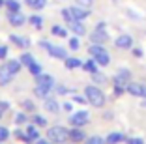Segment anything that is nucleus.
Here are the masks:
<instances>
[{"instance_id": "nucleus-1", "label": "nucleus", "mask_w": 146, "mask_h": 144, "mask_svg": "<svg viewBox=\"0 0 146 144\" xmlns=\"http://www.w3.org/2000/svg\"><path fill=\"white\" fill-rule=\"evenodd\" d=\"M84 96H86V99H88V103H90L92 107H96V109H101V107L105 105V94L94 84H88L84 88Z\"/></svg>"}, {"instance_id": "nucleus-2", "label": "nucleus", "mask_w": 146, "mask_h": 144, "mask_svg": "<svg viewBox=\"0 0 146 144\" xmlns=\"http://www.w3.org/2000/svg\"><path fill=\"white\" fill-rule=\"evenodd\" d=\"M47 139L52 140L54 144H66V140H69V129L62 125H52L47 131Z\"/></svg>"}, {"instance_id": "nucleus-3", "label": "nucleus", "mask_w": 146, "mask_h": 144, "mask_svg": "<svg viewBox=\"0 0 146 144\" xmlns=\"http://www.w3.org/2000/svg\"><path fill=\"white\" fill-rule=\"evenodd\" d=\"M88 120H90V114L86 110H77L75 114H71L69 123H73V127H82V125L88 123Z\"/></svg>"}, {"instance_id": "nucleus-4", "label": "nucleus", "mask_w": 146, "mask_h": 144, "mask_svg": "<svg viewBox=\"0 0 146 144\" xmlns=\"http://www.w3.org/2000/svg\"><path fill=\"white\" fill-rule=\"evenodd\" d=\"M125 92L135 96V98H146V86L141 82H127L125 84Z\"/></svg>"}, {"instance_id": "nucleus-5", "label": "nucleus", "mask_w": 146, "mask_h": 144, "mask_svg": "<svg viewBox=\"0 0 146 144\" xmlns=\"http://www.w3.org/2000/svg\"><path fill=\"white\" fill-rule=\"evenodd\" d=\"M129 79H131V71L125 69V68H120L114 73V77H112V82H114V84H124L125 86L129 82Z\"/></svg>"}, {"instance_id": "nucleus-6", "label": "nucleus", "mask_w": 146, "mask_h": 144, "mask_svg": "<svg viewBox=\"0 0 146 144\" xmlns=\"http://www.w3.org/2000/svg\"><path fill=\"white\" fill-rule=\"evenodd\" d=\"M8 21H9L11 26H17V28H19V26H23L28 19H26L21 11H8Z\"/></svg>"}, {"instance_id": "nucleus-7", "label": "nucleus", "mask_w": 146, "mask_h": 144, "mask_svg": "<svg viewBox=\"0 0 146 144\" xmlns=\"http://www.w3.org/2000/svg\"><path fill=\"white\" fill-rule=\"evenodd\" d=\"M13 75H15V73L8 68V64H2V66H0V86L9 84L11 79H13Z\"/></svg>"}, {"instance_id": "nucleus-8", "label": "nucleus", "mask_w": 146, "mask_h": 144, "mask_svg": "<svg viewBox=\"0 0 146 144\" xmlns=\"http://www.w3.org/2000/svg\"><path fill=\"white\" fill-rule=\"evenodd\" d=\"M107 39H109V34L105 32V28H96L90 34V43H101L103 45Z\"/></svg>"}, {"instance_id": "nucleus-9", "label": "nucleus", "mask_w": 146, "mask_h": 144, "mask_svg": "<svg viewBox=\"0 0 146 144\" xmlns=\"http://www.w3.org/2000/svg\"><path fill=\"white\" fill-rule=\"evenodd\" d=\"M71 13H73V17L77 19V21H84V19H88V15H90V9L88 8H82V6H71Z\"/></svg>"}, {"instance_id": "nucleus-10", "label": "nucleus", "mask_w": 146, "mask_h": 144, "mask_svg": "<svg viewBox=\"0 0 146 144\" xmlns=\"http://www.w3.org/2000/svg\"><path fill=\"white\" fill-rule=\"evenodd\" d=\"M114 45L118 47V49H131L133 39H131V36H127V34H120L114 39Z\"/></svg>"}, {"instance_id": "nucleus-11", "label": "nucleus", "mask_w": 146, "mask_h": 144, "mask_svg": "<svg viewBox=\"0 0 146 144\" xmlns=\"http://www.w3.org/2000/svg\"><path fill=\"white\" fill-rule=\"evenodd\" d=\"M68 28L71 30L75 36H84V34H86L84 23H82V21H77V19H75V21H71V23H68Z\"/></svg>"}, {"instance_id": "nucleus-12", "label": "nucleus", "mask_w": 146, "mask_h": 144, "mask_svg": "<svg viewBox=\"0 0 146 144\" xmlns=\"http://www.w3.org/2000/svg\"><path fill=\"white\" fill-rule=\"evenodd\" d=\"M36 84L52 88V86H54V77L49 75V73H47V75H45V73H39V75H36Z\"/></svg>"}, {"instance_id": "nucleus-13", "label": "nucleus", "mask_w": 146, "mask_h": 144, "mask_svg": "<svg viewBox=\"0 0 146 144\" xmlns=\"http://www.w3.org/2000/svg\"><path fill=\"white\" fill-rule=\"evenodd\" d=\"M47 52L52 56V58H58V60H66V58H68L66 49H64V47H60V45H51V49H49Z\"/></svg>"}, {"instance_id": "nucleus-14", "label": "nucleus", "mask_w": 146, "mask_h": 144, "mask_svg": "<svg viewBox=\"0 0 146 144\" xmlns=\"http://www.w3.org/2000/svg\"><path fill=\"white\" fill-rule=\"evenodd\" d=\"M84 139H86V135L81 127H73L71 131H69V140L71 142H84Z\"/></svg>"}, {"instance_id": "nucleus-15", "label": "nucleus", "mask_w": 146, "mask_h": 144, "mask_svg": "<svg viewBox=\"0 0 146 144\" xmlns=\"http://www.w3.org/2000/svg\"><path fill=\"white\" fill-rule=\"evenodd\" d=\"M9 41L15 43L17 47H21V49H28V47H30V39H28V38H23V36L11 34V36H9Z\"/></svg>"}, {"instance_id": "nucleus-16", "label": "nucleus", "mask_w": 146, "mask_h": 144, "mask_svg": "<svg viewBox=\"0 0 146 144\" xmlns=\"http://www.w3.org/2000/svg\"><path fill=\"white\" fill-rule=\"evenodd\" d=\"M45 109H47V112H51V114H58V112H60V105H58V101L52 99V98L45 99Z\"/></svg>"}, {"instance_id": "nucleus-17", "label": "nucleus", "mask_w": 146, "mask_h": 144, "mask_svg": "<svg viewBox=\"0 0 146 144\" xmlns=\"http://www.w3.org/2000/svg\"><path fill=\"white\" fill-rule=\"evenodd\" d=\"M49 94H51V88H47V86H41V84H36V88H34V96L36 98H39V99H45L49 98Z\"/></svg>"}, {"instance_id": "nucleus-18", "label": "nucleus", "mask_w": 146, "mask_h": 144, "mask_svg": "<svg viewBox=\"0 0 146 144\" xmlns=\"http://www.w3.org/2000/svg\"><path fill=\"white\" fill-rule=\"evenodd\" d=\"M122 140H125L124 135H122V133H118V131H114V133H109V135H107L105 144H120Z\"/></svg>"}, {"instance_id": "nucleus-19", "label": "nucleus", "mask_w": 146, "mask_h": 144, "mask_svg": "<svg viewBox=\"0 0 146 144\" xmlns=\"http://www.w3.org/2000/svg\"><path fill=\"white\" fill-rule=\"evenodd\" d=\"M88 52H90L92 58H96L98 54H103V52H107V51H105V47L101 45V43H92L90 49H88Z\"/></svg>"}, {"instance_id": "nucleus-20", "label": "nucleus", "mask_w": 146, "mask_h": 144, "mask_svg": "<svg viewBox=\"0 0 146 144\" xmlns=\"http://www.w3.org/2000/svg\"><path fill=\"white\" fill-rule=\"evenodd\" d=\"M82 69H84V71H88V73L92 75V73H96V71H98V62H96L94 58L86 60V62H82Z\"/></svg>"}, {"instance_id": "nucleus-21", "label": "nucleus", "mask_w": 146, "mask_h": 144, "mask_svg": "<svg viewBox=\"0 0 146 144\" xmlns=\"http://www.w3.org/2000/svg\"><path fill=\"white\" fill-rule=\"evenodd\" d=\"M25 4L26 6H30L32 9H43L45 6H47V0H25Z\"/></svg>"}, {"instance_id": "nucleus-22", "label": "nucleus", "mask_w": 146, "mask_h": 144, "mask_svg": "<svg viewBox=\"0 0 146 144\" xmlns=\"http://www.w3.org/2000/svg\"><path fill=\"white\" fill-rule=\"evenodd\" d=\"M64 62H66L64 66H66L68 69H77V68H81V66H82V62H81L79 58H71V56H68Z\"/></svg>"}, {"instance_id": "nucleus-23", "label": "nucleus", "mask_w": 146, "mask_h": 144, "mask_svg": "<svg viewBox=\"0 0 146 144\" xmlns=\"http://www.w3.org/2000/svg\"><path fill=\"white\" fill-rule=\"evenodd\" d=\"M26 135L32 139V142H36V140L39 139V131H38V125L36 123H30V125L26 127Z\"/></svg>"}, {"instance_id": "nucleus-24", "label": "nucleus", "mask_w": 146, "mask_h": 144, "mask_svg": "<svg viewBox=\"0 0 146 144\" xmlns=\"http://www.w3.org/2000/svg\"><path fill=\"white\" fill-rule=\"evenodd\" d=\"M51 34L56 36V38H66V36H68V28H64V26H60V25H54L51 28Z\"/></svg>"}, {"instance_id": "nucleus-25", "label": "nucleus", "mask_w": 146, "mask_h": 144, "mask_svg": "<svg viewBox=\"0 0 146 144\" xmlns=\"http://www.w3.org/2000/svg\"><path fill=\"white\" fill-rule=\"evenodd\" d=\"M94 60L98 62V66H109V64H111V56H109V52H103V54H98Z\"/></svg>"}, {"instance_id": "nucleus-26", "label": "nucleus", "mask_w": 146, "mask_h": 144, "mask_svg": "<svg viewBox=\"0 0 146 144\" xmlns=\"http://www.w3.org/2000/svg\"><path fill=\"white\" fill-rule=\"evenodd\" d=\"M19 60H21V64H23V66H26V68H28V66H30L32 62H36L34 56H32L30 52H23V54L19 56Z\"/></svg>"}, {"instance_id": "nucleus-27", "label": "nucleus", "mask_w": 146, "mask_h": 144, "mask_svg": "<svg viewBox=\"0 0 146 144\" xmlns=\"http://www.w3.org/2000/svg\"><path fill=\"white\" fill-rule=\"evenodd\" d=\"M6 64H8V68L11 69L13 73H19V71H21V68H23L21 60H9V62H6Z\"/></svg>"}, {"instance_id": "nucleus-28", "label": "nucleus", "mask_w": 146, "mask_h": 144, "mask_svg": "<svg viewBox=\"0 0 146 144\" xmlns=\"http://www.w3.org/2000/svg\"><path fill=\"white\" fill-rule=\"evenodd\" d=\"M32 123H36L38 127H47V123H49V122L43 118L41 114H34V116H32Z\"/></svg>"}, {"instance_id": "nucleus-29", "label": "nucleus", "mask_w": 146, "mask_h": 144, "mask_svg": "<svg viewBox=\"0 0 146 144\" xmlns=\"http://www.w3.org/2000/svg\"><path fill=\"white\" fill-rule=\"evenodd\" d=\"M6 8L8 11H21V4L17 0H6Z\"/></svg>"}, {"instance_id": "nucleus-30", "label": "nucleus", "mask_w": 146, "mask_h": 144, "mask_svg": "<svg viewBox=\"0 0 146 144\" xmlns=\"http://www.w3.org/2000/svg\"><path fill=\"white\" fill-rule=\"evenodd\" d=\"M28 23H30L34 28H41V26H43V19L39 17V15H32V17H28Z\"/></svg>"}, {"instance_id": "nucleus-31", "label": "nucleus", "mask_w": 146, "mask_h": 144, "mask_svg": "<svg viewBox=\"0 0 146 144\" xmlns=\"http://www.w3.org/2000/svg\"><path fill=\"white\" fill-rule=\"evenodd\" d=\"M84 144H105V139L94 135V137H88V139H84Z\"/></svg>"}, {"instance_id": "nucleus-32", "label": "nucleus", "mask_w": 146, "mask_h": 144, "mask_svg": "<svg viewBox=\"0 0 146 144\" xmlns=\"http://www.w3.org/2000/svg\"><path fill=\"white\" fill-rule=\"evenodd\" d=\"M92 81H94L96 84H103V82H107V77L96 71V73H92Z\"/></svg>"}, {"instance_id": "nucleus-33", "label": "nucleus", "mask_w": 146, "mask_h": 144, "mask_svg": "<svg viewBox=\"0 0 146 144\" xmlns=\"http://www.w3.org/2000/svg\"><path fill=\"white\" fill-rule=\"evenodd\" d=\"M62 17H64L66 23L75 21V17H73V13H71V9H69V8H64V9H62Z\"/></svg>"}, {"instance_id": "nucleus-34", "label": "nucleus", "mask_w": 146, "mask_h": 144, "mask_svg": "<svg viewBox=\"0 0 146 144\" xmlns=\"http://www.w3.org/2000/svg\"><path fill=\"white\" fill-rule=\"evenodd\" d=\"M28 71L36 77V75H39V73H41V66H39V64H36V62H32L30 66H28Z\"/></svg>"}, {"instance_id": "nucleus-35", "label": "nucleus", "mask_w": 146, "mask_h": 144, "mask_svg": "<svg viewBox=\"0 0 146 144\" xmlns=\"http://www.w3.org/2000/svg\"><path fill=\"white\" fill-rule=\"evenodd\" d=\"M9 139V129L4 125H0V142H4V140Z\"/></svg>"}, {"instance_id": "nucleus-36", "label": "nucleus", "mask_w": 146, "mask_h": 144, "mask_svg": "<svg viewBox=\"0 0 146 144\" xmlns=\"http://www.w3.org/2000/svg\"><path fill=\"white\" fill-rule=\"evenodd\" d=\"M79 47H81V41H79V36H75V38L69 39V49H73V51H77Z\"/></svg>"}, {"instance_id": "nucleus-37", "label": "nucleus", "mask_w": 146, "mask_h": 144, "mask_svg": "<svg viewBox=\"0 0 146 144\" xmlns=\"http://www.w3.org/2000/svg\"><path fill=\"white\" fill-rule=\"evenodd\" d=\"M15 123H17V125L26 123V114H25V112H17V114H15Z\"/></svg>"}, {"instance_id": "nucleus-38", "label": "nucleus", "mask_w": 146, "mask_h": 144, "mask_svg": "<svg viewBox=\"0 0 146 144\" xmlns=\"http://www.w3.org/2000/svg\"><path fill=\"white\" fill-rule=\"evenodd\" d=\"M23 107H25V110H26V112H32V110L36 109V105L30 101V99H25V101H23Z\"/></svg>"}, {"instance_id": "nucleus-39", "label": "nucleus", "mask_w": 146, "mask_h": 144, "mask_svg": "<svg viewBox=\"0 0 146 144\" xmlns=\"http://www.w3.org/2000/svg\"><path fill=\"white\" fill-rule=\"evenodd\" d=\"M125 92V86L124 84H114V96L118 98V96H122V94Z\"/></svg>"}, {"instance_id": "nucleus-40", "label": "nucleus", "mask_w": 146, "mask_h": 144, "mask_svg": "<svg viewBox=\"0 0 146 144\" xmlns=\"http://www.w3.org/2000/svg\"><path fill=\"white\" fill-rule=\"evenodd\" d=\"M125 144H144V140L139 137H131V139H125Z\"/></svg>"}, {"instance_id": "nucleus-41", "label": "nucleus", "mask_w": 146, "mask_h": 144, "mask_svg": "<svg viewBox=\"0 0 146 144\" xmlns=\"http://www.w3.org/2000/svg\"><path fill=\"white\" fill-rule=\"evenodd\" d=\"M73 101L79 103V105H84V103H88V99H86V96L82 98V96H77V94H75V96H73Z\"/></svg>"}, {"instance_id": "nucleus-42", "label": "nucleus", "mask_w": 146, "mask_h": 144, "mask_svg": "<svg viewBox=\"0 0 146 144\" xmlns=\"http://www.w3.org/2000/svg\"><path fill=\"white\" fill-rule=\"evenodd\" d=\"M75 2H77V6H82V8H88V9L92 6V0H75Z\"/></svg>"}, {"instance_id": "nucleus-43", "label": "nucleus", "mask_w": 146, "mask_h": 144, "mask_svg": "<svg viewBox=\"0 0 146 144\" xmlns=\"http://www.w3.org/2000/svg\"><path fill=\"white\" fill-rule=\"evenodd\" d=\"M8 56V47L6 45H0V60H4Z\"/></svg>"}, {"instance_id": "nucleus-44", "label": "nucleus", "mask_w": 146, "mask_h": 144, "mask_svg": "<svg viewBox=\"0 0 146 144\" xmlns=\"http://www.w3.org/2000/svg\"><path fill=\"white\" fill-rule=\"evenodd\" d=\"M51 45H52V43L45 41V39H41V41H39V47H41V49H45V51H49V49H51Z\"/></svg>"}, {"instance_id": "nucleus-45", "label": "nucleus", "mask_w": 146, "mask_h": 144, "mask_svg": "<svg viewBox=\"0 0 146 144\" xmlns=\"http://www.w3.org/2000/svg\"><path fill=\"white\" fill-rule=\"evenodd\" d=\"M56 92H58V94H62V96H64V94L68 92V88H66L64 84H58V86H56Z\"/></svg>"}, {"instance_id": "nucleus-46", "label": "nucleus", "mask_w": 146, "mask_h": 144, "mask_svg": "<svg viewBox=\"0 0 146 144\" xmlns=\"http://www.w3.org/2000/svg\"><path fill=\"white\" fill-rule=\"evenodd\" d=\"M36 144H54V142L49 140V139H38V140H36Z\"/></svg>"}, {"instance_id": "nucleus-47", "label": "nucleus", "mask_w": 146, "mask_h": 144, "mask_svg": "<svg viewBox=\"0 0 146 144\" xmlns=\"http://www.w3.org/2000/svg\"><path fill=\"white\" fill-rule=\"evenodd\" d=\"M62 110H66V112H71V110H73L71 103H64V105H62Z\"/></svg>"}, {"instance_id": "nucleus-48", "label": "nucleus", "mask_w": 146, "mask_h": 144, "mask_svg": "<svg viewBox=\"0 0 146 144\" xmlns=\"http://www.w3.org/2000/svg\"><path fill=\"white\" fill-rule=\"evenodd\" d=\"M8 107H9L8 101H0V110H2V112H4V110H8Z\"/></svg>"}, {"instance_id": "nucleus-49", "label": "nucleus", "mask_w": 146, "mask_h": 144, "mask_svg": "<svg viewBox=\"0 0 146 144\" xmlns=\"http://www.w3.org/2000/svg\"><path fill=\"white\" fill-rule=\"evenodd\" d=\"M133 56L141 58V56H142V51H141V49H133Z\"/></svg>"}, {"instance_id": "nucleus-50", "label": "nucleus", "mask_w": 146, "mask_h": 144, "mask_svg": "<svg viewBox=\"0 0 146 144\" xmlns=\"http://www.w3.org/2000/svg\"><path fill=\"white\" fill-rule=\"evenodd\" d=\"M2 6H6V0H0V8H2Z\"/></svg>"}, {"instance_id": "nucleus-51", "label": "nucleus", "mask_w": 146, "mask_h": 144, "mask_svg": "<svg viewBox=\"0 0 146 144\" xmlns=\"http://www.w3.org/2000/svg\"><path fill=\"white\" fill-rule=\"evenodd\" d=\"M0 118H2V110H0Z\"/></svg>"}]
</instances>
